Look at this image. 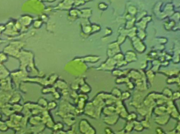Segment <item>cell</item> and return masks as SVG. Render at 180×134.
I'll return each mask as SVG.
<instances>
[{"mask_svg": "<svg viewBox=\"0 0 180 134\" xmlns=\"http://www.w3.org/2000/svg\"><path fill=\"white\" fill-rule=\"evenodd\" d=\"M8 47L5 48V52H9L10 51L12 50L13 51L11 54L12 55H18L19 53V50L22 48L23 46L22 42H12L11 43L9 46H8Z\"/></svg>", "mask_w": 180, "mask_h": 134, "instance_id": "cell-1", "label": "cell"}, {"mask_svg": "<svg viewBox=\"0 0 180 134\" xmlns=\"http://www.w3.org/2000/svg\"><path fill=\"white\" fill-rule=\"evenodd\" d=\"M7 60L6 56L3 53L0 54V62H4Z\"/></svg>", "mask_w": 180, "mask_h": 134, "instance_id": "cell-2", "label": "cell"}, {"mask_svg": "<svg viewBox=\"0 0 180 134\" xmlns=\"http://www.w3.org/2000/svg\"><path fill=\"white\" fill-rule=\"evenodd\" d=\"M4 26H0V35H1V32H2L3 30H4Z\"/></svg>", "mask_w": 180, "mask_h": 134, "instance_id": "cell-3", "label": "cell"}, {"mask_svg": "<svg viewBox=\"0 0 180 134\" xmlns=\"http://www.w3.org/2000/svg\"><path fill=\"white\" fill-rule=\"evenodd\" d=\"M1 42H2V40H1L0 39V44H1Z\"/></svg>", "mask_w": 180, "mask_h": 134, "instance_id": "cell-4", "label": "cell"}]
</instances>
